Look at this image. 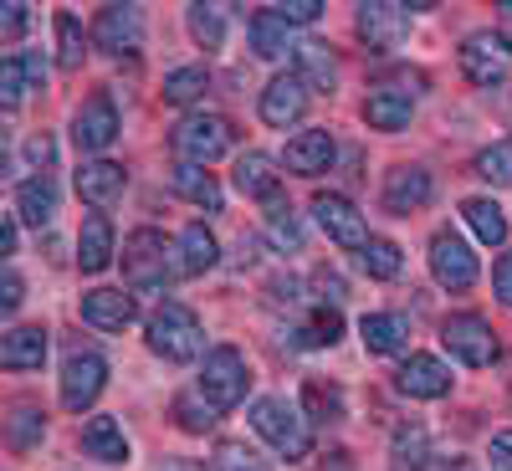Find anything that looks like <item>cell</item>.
<instances>
[{"mask_svg":"<svg viewBox=\"0 0 512 471\" xmlns=\"http://www.w3.org/2000/svg\"><path fill=\"white\" fill-rule=\"evenodd\" d=\"M287 41H292V26L277 11H256L251 16V47H256V57H287Z\"/></svg>","mask_w":512,"mask_h":471,"instance_id":"30","label":"cell"},{"mask_svg":"<svg viewBox=\"0 0 512 471\" xmlns=\"http://www.w3.org/2000/svg\"><path fill=\"white\" fill-rule=\"evenodd\" d=\"M313 216H318V226H323L338 246H349V251H364V246H369V226H364V216H359L344 195L318 190V195H313Z\"/></svg>","mask_w":512,"mask_h":471,"instance_id":"10","label":"cell"},{"mask_svg":"<svg viewBox=\"0 0 512 471\" xmlns=\"http://www.w3.org/2000/svg\"><path fill=\"white\" fill-rule=\"evenodd\" d=\"M149 349L159 359H169V364H190L205 349V328H200V318L185 303H164L149 318Z\"/></svg>","mask_w":512,"mask_h":471,"instance_id":"2","label":"cell"},{"mask_svg":"<svg viewBox=\"0 0 512 471\" xmlns=\"http://www.w3.org/2000/svg\"><path fill=\"white\" fill-rule=\"evenodd\" d=\"M395 384H400V395H410V400H441V395H451V369L441 359H431V354H410L400 364Z\"/></svg>","mask_w":512,"mask_h":471,"instance_id":"14","label":"cell"},{"mask_svg":"<svg viewBox=\"0 0 512 471\" xmlns=\"http://www.w3.org/2000/svg\"><path fill=\"white\" fill-rule=\"evenodd\" d=\"M41 431H47V415L31 410V405H21V410L11 415V425H6V436H11V446H16V451H26Z\"/></svg>","mask_w":512,"mask_h":471,"instance_id":"42","label":"cell"},{"mask_svg":"<svg viewBox=\"0 0 512 471\" xmlns=\"http://www.w3.org/2000/svg\"><path fill=\"white\" fill-rule=\"evenodd\" d=\"M267 241H272L277 251L303 246V226H297L292 205H282V200H272V205H267Z\"/></svg>","mask_w":512,"mask_h":471,"instance_id":"36","label":"cell"},{"mask_svg":"<svg viewBox=\"0 0 512 471\" xmlns=\"http://www.w3.org/2000/svg\"><path fill=\"white\" fill-rule=\"evenodd\" d=\"M461 216H466V226H472L487 246H502L507 241V216L497 210V200H466Z\"/></svg>","mask_w":512,"mask_h":471,"instance_id":"33","label":"cell"},{"mask_svg":"<svg viewBox=\"0 0 512 471\" xmlns=\"http://www.w3.org/2000/svg\"><path fill=\"white\" fill-rule=\"evenodd\" d=\"M251 425L282 461H303L313 451V431H308V415L287 405V400H256L251 405Z\"/></svg>","mask_w":512,"mask_h":471,"instance_id":"1","label":"cell"},{"mask_svg":"<svg viewBox=\"0 0 512 471\" xmlns=\"http://www.w3.org/2000/svg\"><path fill=\"white\" fill-rule=\"evenodd\" d=\"M410 113H415L410 93H395V88H374V93L364 98V118H369L374 128H384V134L405 128V123H410Z\"/></svg>","mask_w":512,"mask_h":471,"instance_id":"27","label":"cell"},{"mask_svg":"<svg viewBox=\"0 0 512 471\" xmlns=\"http://www.w3.org/2000/svg\"><path fill=\"white\" fill-rule=\"evenodd\" d=\"M57 62H62V72L82 67V26L72 11H57Z\"/></svg>","mask_w":512,"mask_h":471,"instance_id":"40","label":"cell"},{"mask_svg":"<svg viewBox=\"0 0 512 471\" xmlns=\"http://www.w3.org/2000/svg\"><path fill=\"white\" fill-rule=\"evenodd\" d=\"M103 384H108V359L103 354H93V349L67 354V364H62V405L67 410H88L103 395Z\"/></svg>","mask_w":512,"mask_h":471,"instance_id":"8","label":"cell"},{"mask_svg":"<svg viewBox=\"0 0 512 471\" xmlns=\"http://www.w3.org/2000/svg\"><path fill=\"white\" fill-rule=\"evenodd\" d=\"M287 26H313L323 16V0H287V6H272Z\"/></svg>","mask_w":512,"mask_h":471,"instance_id":"45","label":"cell"},{"mask_svg":"<svg viewBox=\"0 0 512 471\" xmlns=\"http://www.w3.org/2000/svg\"><path fill=\"white\" fill-rule=\"evenodd\" d=\"M333 164V134L328 128H308V134H297L287 144V169L292 175H323Z\"/></svg>","mask_w":512,"mask_h":471,"instance_id":"21","label":"cell"},{"mask_svg":"<svg viewBox=\"0 0 512 471\" xmlns=\"http://www.w3.org/2000/svg\"><path fill=\"white\" fill-rule=\"evenodd\" d=\"M231 144H236V128L221 113H190V118L175 123V149L185 154V164H210V159H221Z\"/></svg>","mask_w":512,"mask_h":471,"instance_id":"5","label":"cell"},{"mask_svg":"<svg viewBox=\"0 0 512 471\" xmlns=\"http://www.w3.org/2000/svg\"><path fill=\"white\" fill-rule=\"evenodd\" d=\"M169 185H175V195H185L205 210H221V185H216V175H205V164H175L169 169Z\"/></svg>","mask_w":512,"mask_h":471,"instance_id":"28","label":"cell"},{"mask_svg":"<svg viewBox=\"0 0 512 471\" xmlns=\"http://www.w3.org/2000/svg\"><path fill=\"white\" fill-rule=\"evenodd\" d=\"M492 287H497V297H502V303L512 308V251L502 256V262H497V272H492Z\"/></svg>","mask_w":512,"mask_h":471,"instance_id":"49","label":"cell"},{"mask_svg":"<svg viewBox=\"0 0 512 471\" xmlns=\"http://www.w3.org/2000/svg\"><path fill=\"white\" fill-rule=\"evenodd\" d=\"M425 200H431V175H425V169H390V175H384V210H395V216H410V210H420Z\"/></svg>","mask_w":512,"mask_h":471,"instance_id":"18","label":"cell"},{"mask_svg":"<svg viewBox=\"0 0 512 471\" xmlns=\"http://www.w3.org/2000/svg\"><path fill=\"white\" fill-rule=\"evenodd\" d=\"M175 471H195V466H175Z\"/></svg>","mask_w":512,"mask_h":471,"instance_id":"55","label":"cell"},{"mask_svg":"<svg viewBox=\"0 0 512 471\" xmlns=\"http://www.w3.org/2000/svg\"><path fill=\"white\" fill-rule=\"evenodd\" d=\"M313 287H318V297H323V308H328V303H344V277H338V272L318 267V272H313Z\"/></svg>","mask_w":512,"mask_h":471,"instance_id":"46","label":"cell"},{"mask_svg":"<svg viewBox=\"0 0 512 471\" xmlns=\"http://www.w3.org/2000/svg\"><path fill=\"white\" fill-rule=\"evenodd\" d=\"M216 256H221L216 236H210L200 221H190V226H185V236H180V256H175L180 277H200V272H210V267H216Z\"/></svg>","mask_w":512,"mask_h":471,"instance_id":"24","label":"cell"},{"mask_svg":"<svg viewBox=\"0 0 512 471\" xmlns=\"http://www.w3.org/2000/svg\"><path fill=\"white\" fill-rule=\"evenodd\" d=\"M216 471H267V461L241 441H221L216 446Z\"/></svg>","mask_w":512,"mask_h":471,"instance_id":"44","label":"cell"},{"mask_svg":"<svg viewBox=\"0 0 512 471\" xmlns=\"http://www.w3.org/2000/svg\"><path fill=\"white\" fill-rule=\"evenodd\" d=\"M16 216L21 221H31V226H47L52 216H57V185L41 175V180H21V190H16Z\"/></svg>","mask_w":512,"mask_h":471,"instance_id":"29","label":"cell"},{"mask_svg":"<svg viewBox=\"0 0 512 471\" xmlns=\"http://www.w3.org/2000/svg\"><path fill=\"white\" fill-rule=\"evenodd\" d=\"M52 154H57V149H52V139H47V134H31V139H26V159H31L36 169H47V164H52Z\"/></svg>","mask_w":512,"mask_h":471,"instance_id":"48","label":"cell"},{"mask_svg":"<svg viewBox=\"0 0 512 471\" xmlns=\"http://www.w3.org/2000/svg\"><path fill=\"white\" fill-rule=\"evenodd\" d=\"M359 262H364L369 277L390 282V277H400V246H395V241H384V236H369V246L359 251Z\"/></svg>","mask_w":512,"mask_h":471,"instance_id":"35","label":"cell"},{"mask_svg":"<svg viewBox=\"0 0 512 471\" xmlns=\"http://www.w3.org/2000/svg\"><path fill=\"white\" fill-rule=\"evenodd\" d=\"M477 175L487 185H512V139H502V144L477 154Z\"/></svg>","mask_w":512,"mask_h":471,"instance_id":"41","label":"cell"},{"mask_svg":"<svg viewBox=\"0 0 512 471\" xmlns=\"http://www.w3.org/2000/svg\"><path fill=\"white\" fill-rule=\"evenodd\" d=\"M236 190L241 195H251V200H277V190H282V175H277V159L272 154H241L236 159Z\"/></svg>","mask_w":512,"mask_h":471,"instance_id":"19","label":"cell"},{"mask_svg":"<svg viewBox=\"0 0 512 471\" xmlns=\"http://www.w3.org/2000/svg\"><path fill=\"white\" fill-rule=\"evenodd\" d=\"M16 251V216L0 221V256H11Z\"/></svg>","mask_w":512,"mask_h":471,"instance_id":"52","label":"cell"},{"mask_svg":"<svg viewBox=\"0 0 512 471\" xmlns=\"http://www.w3.org/2000/svg\"><path fill=\"white\" fill-rule=\"evenodd\" d=\"M297 77L323 88V93L338 82V62H333V52L323 47V41H303V47H297Z\"/></svg>","mask_w":512,"mask_h":471,"instance_id":"32","label":"cell"},{"mask_svg":"<svg viewBox=\"0 0 512 471\" xmlns=\"http://www.w3.org/2000/svg\"><path fill=\"white\" fill-rule=\"evenodd\" d=\"M359 333H364L369 354H405V344H410V318H405V313H369V318L359 323Z\"/></svg>","mask_w":512,"mask_h":471,"instance_id":"22","label":"cell"},{"mask_svg":"<svg viewBox=\"0 0 512 471\" xmlns=\"http://www.w3.org/2000/svg\"><path fill=\"white\" fill-rule=\"evenodd\" d=\"M461 72L466 82H477V88H497L507 77V41L492 36V31H477L461 41Z\"/></svg>","mask_w":512,"mask_h":471,"instance_id":"11","label":"cell"},{"mask_svg":"<svg viewBox=\"0 0 512 471\" xmlns=\"http://www.w3.org/2000/svg\"><path fill=\"white\" fill-rule=\"evenodd\" d=\"M303 405H308V420H344V395L323 379H308L303 384Z\"/></svg>","mask_w":512,"mask_h":471,"instance_id":"37","label":"cell"},{"mask_svg":"<svg viewBox=\"0 0 512 471\" xmlns=\"http://www.w3.org/2000/svg\"><path fill=\"white\" fill-rule=\"evenodd\" d=\"M502 11V41H512V0H507V6H497Z\"/></svg>","mask_w":512,"mask_h":471,"instance_id":"53","label":"cell"},{"mask_svg":"<svg viewBox=\"0 0 512 471\" xmlns=\"http://www.w3.org/2000/svg\"><path fill=\"white\" fill-rule=\"evenodd\" d=\"M139 41H144V16L139 6H103L98 21H93V47L98 52H139Z\"/></svg>","mask_w":512,"mask_h":471,"instance_id":"12","label":"cell"},{"mask_svg":"<svg viewBox=\"0 0 512 471\" xmlns=\"http://www.w3.org/2000/svg\"><path fill=\"white\" fill-rule=\"evenodd\" d=\"M441 344H446L461 364H472V369H487V364L502 354L492 323L477 318V313H456V318H446V323H441Z\"/></svg>","mask_w":512,"mask_h":471,"instance_id":"6","label":"cell"},{"mask_svg":"<svg viewBox=\"0 0 512 471\" xmlns=\"http://www.w3.org/2000/svg\"><path fill=\"white\" fill-rule=\"evenodd\" d=\"M425 451H431L425 425H400V431H395V471H420Z\"/></svg>","mask_w":512,"mask_h":471,"instance_id":"34","label":"cell"},{"mask_svg":"<svg viewBox=\"0 0 512 471\" xmlns=\"http://www.w3.org/2000/svg\"><path fill=\"white\" fill-rule=\"evenodd\" d=\"M441 471H477V466H472V461H461V456H456V461H446Z\"/></svg>","mask_w":512,"mask_h":471,"instance_id":"54","label":"cell"},{"mask_svg":"<svg viewBox=\"0 0 512 471\" xmlns=\"http://www.w3.org/2000/svg\"><path fill=\"white\" fill-rule=\"evenodd\" d=\"M205 88H210L205 67H175V72L164 77V103H195Z\"/></svg>","mask_w":512,"mask_h":471,"instance_id":"38","label":"cell"},{"mask_svg":"<svg viewBox=\"0 0 512 471\" xmlns=\"http://www.w3.org/2000/svg\"><path fill=\"white\" fill-rule=\"evenodd\" d=\"M26 11H31V6H21V0L0 6V31H6V36H21V31H26Z\"/></svg>","mask_w":512,"mask_h":471,"instance_id":"47","label":"cell"},{"mask_svg":"<svg viewBox=\"0 0 512 471\" xmlns=\"http://www.w3.org/2000/svg\"><path fill=\"white\" fill-rule=\"evenodd\" d=\"M108 262H113V226H108V216H88L82 221V236H77V267L103 272Z\"/></svg>","mask_w":512,"mask_h":471,"instance_id":"26","label":"cell"},{"mask_svg":"<svg viewBox=\"0 0 512 471\" xmlns=\"http://www.w3.org/2000/svg\"><path fill=\"white\" fill-rule=\"evenodd\" d=\"M72 139H77V149H88V154H103L118 139V108H113L108 93H98V98H88V103L77 108Z\"/></svg>","mask_w":512,"mask_h":471,"instance_id":"13","label":"cell"},{"mask_svg":"<svg viewBox=\"0 0 512 471\" xmlns=\"http://www.w3.org/2000/svg\"><path fill=\"white\" fill-rule=\"evenodd\" d=\"M492 461H497V471H512V431L492 436Z\"/></svg>","mask_w":512,"mask_h":471,"instance_id":"50","label":"cell"},{"mask_svg":"<svg viewBox=\"0 0 512 471\" xmlns=\"http://www.w3.org/2000/svg\"><path fill=\"white\" fill-rule=\"evenodd\" d=\"M431 272H436V282L446 292H466L477 282V256H472V246H466L456 231H436V241H431Z\"/></svg>","mask_w":512,"mask_h":471,"instance_id":"9","label":"cell"},{"mask_svg":"<svg viewBox=\"0 0 512 471\" xmlns=\"http://www.w3.org/2000/svg\"><path fill=\"white\" fill-rule=\"evenodd\" d=\"M200 400H205L200 390L175 400V415H180V425H185V431H210V425H216V415H221L216 405H200Z\"/></svg>","mask_w":512,"mask_h":471,"instance_id":"43","label":"cell"},{"mask_svg":"<svg viewBox=\"0 0 512 471\" xmlns=\"http://www.w3.org/2000/svg\"><path fill=\"white\" fill-rule=\"evenodd\" d=\"M0 308H6V313L21 308V277H16V272H6V287H0Z\"/></svg>","mask_w":512,"mask_h":471,"instance_id":"51","label":"cell"},{"mask_svg":"<svg viewBox=\"0 0 512 471\" xmlns=\"http://www.w3.org/2000/svg\"><path fill=\"white\" fill-rule=\"evenodd\" d=\"M303 113H308V82L297 77V72L272 77L267 93H262V118H267L272 128H287V123H297Z\"/></svg>","mask_w":512,"mask_h":471,"instance_id":"15","label":"cell"},{"mask_svg":"<svg viewBox=\"0 0 512 471\" xmlns=\"http://www.w3.org/2000/svg\"><path fill=\"white\" fill-rule=\"evenodd\" d=\"M246 384H251V369H246L241 349L221 344V349L205 354V369H200V395H205V405H216V410L241 405V400H246Z\"/></svg>","mask_w":512,"mask_h":471,"instance_id":"4","label":"cell"},{"mask_svg":"<svg viewBox=\"0 0 512 471\" xmlns=\"http://www.w3.org/2000/svg\"><path fill=\"white\" fill-rule=\"evenodd\" d=\"M338 333H344V318H338V308H313L303 323H297L292 344H303V349H328V344H338Z\"/></svg>","mask_w":512,"mask_h":471,"instance_id":"31","label":"cell"},{"mask_svg":"<svg viewBox=\"0 0 512 471\" xmlns=\"http://www.w3.org/2000/svg\"><path fill=\"white\" fill-rule=\"evenodd\" d=\"M180 267L169 262V246L154 226H139L134 236L123 241V277L134 292H164V282L175 277Z\"/></svg>","mask_w":512,"mask_h":471,"instance_id":"3","label":"cell"},{"mask_svg":"<svg viewBox=\"0 0 512 471\" xmlns=\"http://www.w3.org/2000/svg\"><path fill=\"white\" fill-rule=\"evenodd\" d=\"M77 195L88 200L93 210H108L113 200H123V185H128V175H123V164H108V159H93V164H82L77 169Z\"/></svg>","mask_w":512,"mask_h":471,"instance_id":"16","label":"cell"},{"mask_svg":"<svg viewBox=\"0 0 512 471\" xmlns=\"http://www.w3.org/2000/svg\"><path fill=\"white\" fill-rule=\"evenodd\" d=\"M41 359H47V328H11L6 338H0V364L6 369H41Z\"/></svg>","mask_w":512,"mask_h":471,"instance_id":"23","label":"cell"},{"mask_svg":"<svg viewBox=\"0 0 512 471\" xmlns=\"http://www.w3.org/2000/svg\"><path fill=\"white\" fill-rule=\"evenodd\" d=\"M82 318L103 333H123L139 318V308H134V297H123L118 287H98V292H82Z\"/></svg>","mask_w":512,"mask_h":471,"instance_id":"17","label":"cell"},{"mask_svg":"<svg viewBox=\"0 0 512 471\" xmlns=\"http://www.w3.org/2000/svg\"><path fill=\"white\" fill-rule=\"evenodd\" d=\"M415 11H425V6H395V0H364L359 6V36L369 41L374 52H390V47H400L405 41V31H410V16Z\"/></svg>","mask_w":512,"mask_h":471,"instance_id":"7","label":"cell"},{"mask_svg":"<svg viewBox=\"0 0 512 471\" xmlns=\"http://www.w3.org/2000/svg\"><path fill=\"white\" fill-rule=\"evenodd\" d=\"M47 77V67H41V57L31 52H11L6 62H0V103L6 108H21L26 93H31V82Z\"/></svg>","mask_w":512,"mask_h":471,"instance_id":"20","label":"cell"},{"mask_svg":"<svg viewBox=\"0 0 512 471\" xmlns=\"http://www.w3.org/2000/svg\"><path fill=\"white\" fill-rule=\"evenodd\" d=\"M190 36L200 41L205 52H216L226 41V21H221V6H190Z\"/></svg>","mask_w":512,"mask_h":471,"instance_id":"39","label":"cell"},{"mask_svg":"<svg viewBox=\"0 0 512 471\" xmlns=\"http://www.w3.org/2000/svg\"><path fill=\"white\" fill-rule=\"evenodd\" d=\"M82 451H88L93 461H128V436L123 425L113 415H98L82 425Z\"/></svg>","mask_w":512,"mask_h":471,"instance_id":"25","label":"cell"}]
</instances>
